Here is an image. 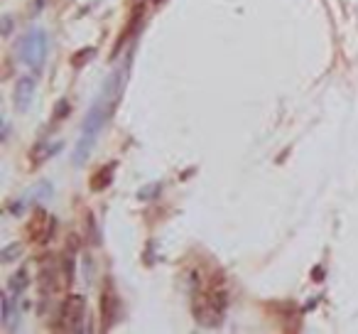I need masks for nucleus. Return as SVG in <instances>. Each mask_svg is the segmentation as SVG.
Returning <instances> with one entry per match:
<instances>
[{
  "mask_svg": "<svg viewBox=\"0 0 358 334\" xmlns=\"http://www.w3.org/2000/svg\"><path fill=\"white\" fill-rule=\"evenodd\" d=\"M125 79H128V64L120 67V69H115L113 74L106 79L101 93L96 96V101L91 103V108H89L86 118H84V126H81V135H79V140H76L74 157H71L76 167L89 162V157H91V152H94V145H96V140H98V135H101V130L108 123L115 103L120 101Z\"/></svg>",
  "mask_w": 358,
  "mask_h": 334,
  "instance_id": "1",
  "label": "nucleus"
},
{
  "mask_svg": "<svg viewBox=\"0 0 358 334\" xmlns=\"http://www.w3.org/2000/svg\"><path fill=\"white\" fill-rule=\"evenodd\" d=\"M47 44H49L47 32L42 27H30L18 42V59L32 72H39L47 59Z\"/></svg>",
  "mask_w": 358,
  "mask_h": 334,
  "instance_id": "2",
  "label": "nucleus"
},
{
  "mask_svg": "<svg viewBox=\"0 0 358 334\" xmlns=\"http://www.w3.org/2000/svg\"><path fill=\"white\" fill-rule=\"evenodd\" d=\"M226 312V293L221 288H211L206 293H199L194 300V317L204 327H216Z\"/></svg>",
  "mask_w": 358,
  "mask_h": 334,
  "instance_id": "3",
  "label": "nucleus"
},
{
  "mask_svg": "<svg viewBox=\"0 0 358 334\" xmlns=\"http://www.w3.org/2000/svg\"><path fill=\"white\" fill-rule=\"evenodd\" d=\"M84 319V297L81 295H69L61 307H59V329L64 332H76L79 324Z\"/></svg>",
  "mask_w": 358,
  "mask_h": 334,
  "instance_id": "4",
  "label": "nucleus"
},
{
  "mask_svg": "<svg viewBox=\"0 0 358 334\" xmlns=\"http://www.w3.org/2000/svg\"><path fill=\"white\" fill-rule=\"evenodd\" d=\"M54 224H57V219L52 214H47L44 209H39L37 216L30 224V239L37 243H47L52 239V234H54Z\"/></svg>",
  "mask_w": 358,
  "mask_h": 334,
  "instance_id": "5",
  "label": "nucleus"
},
{
  "mask_svg": "<svg viewBox=\"0 0 358 334\" xmlns=\"http://www.w3.org/2000/svg\"><path fill=\"white\" fill-rule=\"evenodd\" d=\"M35 98V79L32 76H20L15 84V108L18 111H30Z\"/></svg>",
  "mask_w": 358,
  "mask_h": 334,
  "instance_id": "6",
  "label": "nucleus"
},
{
  "mask_svg": "<svg viewBox=\"0 0 358 334\" xmlns=\"http://www.w3.org/2000/svg\"><path fill=\"white\" fill-rule=\"evenodd\" d=\"M115 315H118V297L111 288L103 290L101 295V322H103V329H111L115 322Z\"/></svg>",
  "mask_w": 358,
  "mask_h": 334,
  "instance_id": "7",
  "label": "nucleus"
},
{
  "mask_svg": "<svg viewBox=\"0 0 358 334\" xmlns=\"http://www.w3.org/2000/svg\"><path fill=\"white\" fill-rule=\"evenodd\" d=\"M0 302H3V324L8 327V329H15V300L10 293H3L0 297Z\"/></svg>",
  "mask_w": 358,
  "mask_h": 334,
  "instance_id": "8",
  "label": "nucleus"
},
{
  "mask_svg": "<svg viewBox=\"0 0 358 334\" xmlns=\"http://www.w3.org/2000/svg\"><path fill=\"white\" fill-rule=\"evenodd\" d=\"M113 170H115V165L111 162V165L103 167L101 172H96L94 180H91V189H94V192H101V189H106V187L113 182Z\"/></svg>",
  "mask_w": 358,
  "mask_h": 334,
  "instance_id": "9",
  "label": "nucleus"
},
{
  "mask_svg": "<svg viewBox=\"0 0 358 334\" xmlns=\"http://www.w3.org/2000/svg\"><path fill=\"white\" fill-rule=\"evenodd\" d=\"M27 283H30V275H27V270L25 268H20L15 270L10 280H8V285H10V293H22L25 288H27Z\"/></svg>",
  "mask_w": 358,
  "mask_h": 334,
  "instance_id": "10",
  "label": "nucleus"
},
{
  "mask_svg": "<svg viewBox=\"0 0 358 334\" xmlns=\"http://www.w3.org/2000/svg\"><path fill=\"white\" fill-rule=\"evenodd\" d=\"M32 197H35V202H39V204L47 202V199L52 197V185H49V182H39V185L35 187V194H32Z\"/></svg>",
  "mask_w": 358,
  "mask_h": 334,
  "instance_id": "11",
  "label": "nucleus"
},
{
  "mask_svg": "<svg viewBox=\"0 0 358 334\" xmlns=\"http://www.w3.org/2000/svg\"><path fill=\"white\" fill-rule=\"evenodd\" d=\"M160 182H152V185H148L145 189H140L137 192V199H152V197H157L160 194Z\"/></svg>",
  "mask_w": 358,
  "mask_h": 334,
  "instance_id": "12",
  "label": "nucleus"
},
{
  "mask_svg": "<svg viewBox=\"0 0 358 334\" xmlns=\"http://www.w3.org/2000/svg\"><path fill=\"white\" fill-rule=\"evenodd\" d=\"M20 251H22V248H20V243H10V246H8V248H5V251L0 253V258L5 260V263H8V260L18 258V256H20Z\"/></svg>",
  "mask_w": 358,
  "mask_h": 334,
  "instance_id": "13",
  "label": "nucleus"
},
{
  "mask_svg": "<svg viewBox=\"0 0 358 334\" xmlns=\"http://www.w3.org/2000/svg\"><path fill=\"white\" fill-rule=\"evenodd\" d=\"M91 57H94V49L89 47V49H86L84 54H76V57H71V64H74V67H81V64H84V62H89Z\"/></svg>",
  "mask_w": 358,
  "mask_h": 334,
  "instance_id": "14",
  "label": "nucleus"
},
{
  "mask_svg": "<svg viewBox=\"0 0 358 334\" xmlns=\"http://www.w3.org/2000/svg\"><path fill=\"white\" fill-rule=\"evenodd\" d=\"M66 113H69V101H66V98H61V101L57 103V113H54V116H57V118H64Z\"/></svg>",
  "mask_w": 358,
  "mask_h": 334,
  "instance_id": "15",
  "label": "nucleus"
},
{
  "mask_svg": "<svg viewBox=\"0 0 358 334\" xmlns=\"http://www.w3.org/2000/svg\"><path fill=\"white\" fill-rule=\"evenodd\" d=\"M0 22H3V35H10V32H13V18H10V15H3Z\"/></svg>",
  "mask_w": 358,
  "mask_h": 334,
  "instance_id": "16",
  "label": "nucleus"
},
{
  "mask_svg": "<svg viewBox=\"0 0 358 334\" xmlns=\"http://www.w3.org/2000/svg\"><path fill=\"white\" fill-rule=\"evenodd\" d=\"M10 211H13L15 216H20V214L25 211V199H20V202H13V204H10Z\"/></svg>",
  "mask_w": 358,
  "mask_h": 334,
  "instance_id": "17",
  "label": "nucleus"
}]
</instances>
